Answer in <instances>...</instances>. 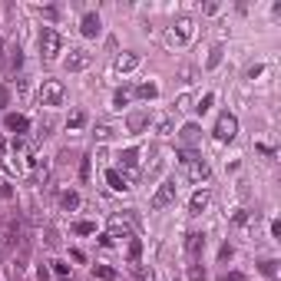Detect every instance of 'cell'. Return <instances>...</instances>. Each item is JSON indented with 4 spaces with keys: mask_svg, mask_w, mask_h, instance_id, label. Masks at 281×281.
<instances>
[{
    "mask_svg": "<svg viewBox=\"0 0 281 281\" xmlns=\"http://www.w3.org/2000/svg\"><path fill=\"white\" fill-rule=\"evenodd\" d=\"M185 251H189V258H199V255L205 251V235H199V232H192V235L185 238Z\"/></svg>",
    "mask_w": 281,
    "mask_h": 281,
    "instance_id": "cell-10",
    "label": "cell"
},
{
    "mask_svg": "<svg viewBox=\"0 0 281 281\" xmlns=\"http://www.w3.org/2000/svg\"><path fill=\"white\" fill-rule=\"evenodd\" d=\"M40 103H43V106H63L66 103V89H63V83H60V80H46L43 86H40Z\"/></svg>",
    "mask_w": 281,
    "mask_h": 281,
    "instance_id": "cell-2",
    "label": "cell"
},
{
    "mask_svg": "<svg viewBox=\"0 0 281 281\" xmlns=\"http://www.w3.org/2000/svg\"><path fill=\"white\" fill-rule=\"evenodd\" d=\"M261 271L265 275H275V261H261Z\"/></svg>",
    "mask_w": 281,
    "mask_h": 281,
    "instance_id": "cell-31",
    "label": "cell"
},
{
    "mask_svg": "<svg viewBox=\"0 0 281 281\" xmlns=\"http://www.w3.org/2000/svg\"><path fill=\"white\" fill-rule=\"evenodd\" d=\"M179 165H182L185 172H189V179H195V182H205L208 179V165L199 156H192V152H179Z\"/></svg>",
    "mask_w": 281,
    "mask_h": 281,
    "instance_id": "cell-3",
    "label": "cell"
},
{
    "mask_svg": "<svg viewBox=\"0 0 281 281\" xmlns=\"http://www.w3.org/2000/svg\"><path fill=\"white\" fill-rule=\"evenodd\" d=\"M73 232L76 235H96V222H76Z\"/></svg>",
    "mask_w": 281,
    "mask_h": 281,
    "instance_id": "cell-18",
    "label": "cell"
},
{
    "mask_svg": "<svg viewBox=\"0 0 281 281\" xmlns=\"http://www.w3.org/2000/svg\"><path fill=\"white\" fill-rule=\"evenodd\" d=\"M126 103H129V89H116V96H113V106H126Z\"/></svg>",
    "mask_w": 281,
    "mask_h": 281,
    "instance_id": "cell-23",
    "label": "cell"
},
{
    "mask_svg": "<svg viewBox=\"0 0 281 281\" xmlns=\"http://www.w3.org/2000/svg\"><path fill=\"white\" fill-rule=\"evenodd\" d=\"M60 202H63V208H70V212H73V208L80 205V195H76V192H63V195H60Z\"/></svg>",
    "mask_w": 281,
    "mask_h": 281,
    "instance_id": "cell-19",
    "label": "cell"
},
{
    "mask_svg": "<svg viewBox=\"0 0 281 281\" xmlns=\"http://www.w3.org/2000/svg\"><path fill=\"white\" fill-rule=\"evenodd\" d=\"M96 136H99V139H113V126H99Z\"/></svg>",
    "mask_w": 281,
    "mask_h": 281,
    "instance_id": "cell-29",
    "label": "cell"
},
{
    "mask_svg": "<svg viewBox=\"0 0 281 281\" xmlns=\"http://www.w3.org/2000/svg\"><path fill=\"white\" fill-rule=\"evenodd\" d=\"M136 93H139L142 99H156V93H159V86H156V83H142V86L136 89Z\"/></svg>",
    "mask_w": 281,
    "mask_h": 281,
    "instance_id": "cell-20",
    "label": "cell"
},
{
    "mask_svg": "<svg viewBox=\"0 0 281 281\" xmlns=\"http://www.w3.org/2000/svg\"><path fill=\"white\" fill-rule=\"evenodd\" d=\"M205 205H208V192L202 189V192H195V195H192V202H189V208H192L195 215H199V212H202Z\"/></svg>",
    "mask_w": 281,
    "mask_h": 281,
    "instance_id": "cell-16",
    "label": "cell"
},
{
    "mask_svg": "<svg viewBox=\"0 0 281 281\" xmlns=\"http://www.w3.org/2000/svg\"><path fill=\"white\" fill-rule=\"evenodd\" d=\"M53 271H56V275H70V265H63V261H53Z\"/></svg>",
    "mask_w": 281,
    "mask_h": 281,
    "instance_id": "cell-30",
    "label": "cell"
},
{
    "mask_svg": "<svg viewBox=\"0 0 281 281\" xmlns=\"http://www.w3.org/2000/svg\"><path fill=\"white\" fill-rule=\"evenodd\" d=\"M83 126H86V113H73L66 119V129H83Z\"/></svg>",
    "mask_w": 281,
    "mask_h": 281,
    "instance_id": "cell-17",
    "label": "cell"
},
{
    "mask_svg": "<svg viewBox=\"0 0 281 281\" xmlns=\"http://www.w3.org/2000/svg\"><path fill=\"white\" fill-rule=\"evenodd\" d=\"M139 255H142V241H139V238H129V258L139 261Z\"/></svg>",
    "mask_w": 281,
    "mask_h": 281,
    "instance_id": "cell-22",
    "label": "cell"
},
{
    "mask_svg": "<svg viewBox=\"0 0 281 281\" xmlns=\"http://www.w3.org/2000/svg\"><path fill=\"white\" fill-rule=\"evenodd\" d=\"M146 126H149V113H129V119H126V129L129 132H142L146 129Z\"/></svg>",
    "mask_w": 281,
    "mask_h": 281,
    "instance_id": "cell-11",
    "label": "cell"
},
{
    "mask_svg": "<svg viewBox=\"0 0 281 281\" xmlns=\"http://www.w3.org/2000/svg\"><path fill=\"white\" fill-rule=\"evenodd\" d=\"M60 53H63V37H60L53 27H43V30H40V56H43V60H56Z\"/></svg>",
    "mask_w": 281,
    "mask_h": 281,
    "instance_id": "cell-1",
    "label": "cell"
},
{
    "mask_svg": "<svg viewBox=\"0 0 281 281\" xmlns=\"http://www.w3.org/2000/svg\"><path fill=\"white\" fill-rule=\"evenodd\" d=\"M189 278L192 281H205V271L199 268V265H192V268H189Z\"/></svg>",
    "mask_w": 281,
    "mask_h": 281,
    "instance_id": "cell-26",
    "label": "cell"
},
{
    "mask_svg": "<svg viewBox=\"0 0 281 281\" xmlns=\"http://www.w3.org/2000/svg\"><path fill=\"white\" fill-rule=\"evenodd\" d=\"M63 66H66V73H80V70L89 66V53L86 50H70V56L63 60Z\"/></svg>",
    "mask_w": 281,
    "mask_h": 281,
    "instance_id": "cell-5",
    "label": "cell"
},
{
    "mask_svg": "<svg viewBox=\"0 0 281 281\" xmlns=\"http://www.w3.org/2000/svg\"><path fill=\"white\" fill-rule=\"evenodd\" d=\"M136 66H139V56H136V53H122V56H116V70H119V73H132Z\"/></svg>",
    "mask_w": 281,
    "mask_h": 281,
    "instance_id": "cell-13",
    "label": "cell"
},
{
    "mask_svg": "<svg viewBox=\"0 0 281 281\" xmlns=\"http://www.w3.org/2000/svg\"><path fill=\"white\" fill-rule=\"evenodd\" d=\"M96 278H106V281H113V278H116V271L109 268V265H96Z\"/></svg>",
    "mask_w": 281,
    "mask_h": 281,
    "instance_id": "cell-25",
    "label": "cell"
},
{
    "mask_svg": "<svg viewBox=\"0 0 281 281\" xmlns=\"http://www.w3.org/2000/svg\"><path fill=\"white\" fill-rule=\"evenodd\" d=\"M7 99H10V93H7V86H0V106H7Z\"/></svg>",
    "mask_w": 281,
    "mask_h": 281,
    "instance_id": "cell-32",
    "label": "cell"
},
{
    "mask_svg": "<svg viewBox=\"0 0 281 281\" xmlns=\"http://www.w3.org/2000/svg\"><path fill=\"white\" fill-rule=\"evenodd\" d=\"M222 53H225L222 46H212V53H208V60H205V66H208V70H212V66H218V63H222Z\"/></svg>",
    "mask_w": 281,
    "mask_h": 281,
    "instance_id": "cell-21",
    "label": "cell"
},
{
    "mask_svg": "<svg viewBox=\"0 0 281 281\" xmlns=\"http://www.w3.org/2000/svg\"><path fill=\"white\" fill-rule=\"evenodd\" d=\"M119 162L126 165V169H136L139 165V149H122L119 152Z\"/></svg>",
    "mask_w": 281,
    "mask_h": 281,
    "instance_id": "cell-14",
    "label": "cell"
},
{
    "mask_svg": "<svg viewBox=\"0 0 281 281\" xmlns=\"http://www.w3.org/2000/svg\"><path fill=\"white\" fill-rule=\"evenodd\" d=\"M199 136H202V129H199L195 122L182 126V142H185V146H192V142H199Z\"/></svg>",
    "mask_w": 281,
    "mask_h": 281,
    "instance_id": "cell-15",
    "label": "cell"
},
{
    "mask_svg": "<svg viewBox=\"0 0 281 281\" xmlns=\"http://www.w3.org/2000/svg\"><path fill=\"white\" fill-rule=\"evenodd\" d=\"M212 103H215V96H212V93H205V96L199 99V106H195V109H199V113H208V109H212Z\"/></svg>",
    "mask_w": 281,
    "mask_h": 281,
    "instance_id": "cell-24",
    "label": "cell"
},
{
    "mask_svg": "<svg viewBox=\"0 0 281 281\" xmlns=\"http://www.w3.org/2000/svg\"><path fill=\"white\" fill-rule=\"evenodd\" d=\"M238 136V119L232 116V113H222L215 122V139L218 142H232Z\"/></svg>",
    "mask_w": 281,
    "mask_h": 281,
    "instance_id": "cell-4",
    "label": "cell"
},
{
    "mask_svg": "<svg viewBox=\"0 0 281 281\" xmlns=\"http://www.w3.org/2000/svg\"><path fill=\"white\" fill-rule=\"evenodd\" d=\"M189 37H192V20L189 17H179L175 20V30L169 33V40L172 43H189Z\"/></svg>",
    "mask_w": 281,
    "mask_h": 281,
    "instance_id": "cell-7",
    "label": "cell"
},
{
    "mask_svg": "<svg viewBox=\"0 0 281 281\" xmlns=\"http://www.w3.org/2000/svg\"><path fill=\"white\" fill-rule=\"evenodd\" d=\"M218 281H245V275H238V271H228V275H222Z\"/></svg>",
    "mask_w": 281,
    "mask_h": 281,
    "instance_id": "cell-28",
    "label": "cell"
},
{
    "mask_svg": "<svg viewBox=\"0 0 281 281\" xmlns=\"http://www.w3.org/2000/svg\"><path fill=\"white\" fill-rule=\"evenodd\" d=\"M106 182H109V189H113V192H126V189H129L126 175L119 172V169H109V172H106Z\"/></svg>",
    "mask_w": 281,
    "mask_h": 281,
    "instance_id": "cell-12",
    "label": "cell"
},
{
    "mask_svg": "<svg viewBox=\"0 0 281 281\" xmlns=\"http://www.w3.org/2000/svg\"><path fill=\"white\" fill-rule=\"evenodd\" d=\"M169 132H172V119H162L159 122V136H169Z\"/></svg>",
    "mask_w": 281,
    "mask_h": 281,
    "instance_id": "cell-27",
    "label": "cell"
},
{
    "mask_svg": "<svg viewBox=\"0 0 281 281\" xmlns=\"http://www.w3.org/2000/svg\"><path fill=\"white\" fill-rule=\"evenodd\" d=\"M175 202V182H162L159 185V192L152 195V208H165Z\"/></svg>",
    "mask_w": 281,
    "mask_h": 281,
    "instance_id": "cell-6",
    "label": "cell"
},
{
    "mask_svg": "<svg viewBox=\"0 0 281 281\" xmlns=\"http://www.w3.org/2000/svg\"><path fill=\"white\" fill-rule=\"evenodd\" d=\"M3 126L10 132H17V136H23V132L30 129V119L20 116V113H7V116H3Z\"/></svg>",
    "mask_w": 281,
    "mask_h": 281,
    "instance_id": "cell-8",
    "label": "cell"
},
{
    "mask_svg": "<svg viewBox=\"0 0 281 281\" xmlns=\"http://www.w3.org/2000/svg\"><path fill=\"white\" fill-rule=\"evenodd\" d=\"M80 30H83V37H99V30H103L99 13H86V17L80 20Z\"/></svg>",
    "mask_w": 281,
    "mask_h": 281,
    "instance_id": "cell-9",
    "label": "cell"
}]
</instances>
